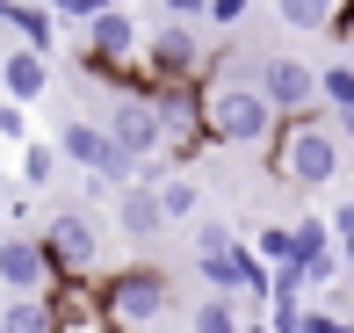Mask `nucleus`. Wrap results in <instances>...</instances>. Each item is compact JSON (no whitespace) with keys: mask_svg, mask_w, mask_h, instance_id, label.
I'll use <instances>...</instances> for the list:
<instances>
[{"mask_svg":"<svg viewBox=\"0 0 354 333\" xmlns=\"http://www.w3.org/2000/svg\"><path fill=\"white\" fill-rule=\"evenodd\" d=\"M138 22H131V8H102L87 22V44H80V51L87 58H109V66H138Z\"/></svg>","mask_w":354,"mask_h":333,"instance_id":"9d476101","label":"nucleus"},{"mask_svg":"<svg viewBox=\"0 0 354 333\" xmlns=\"http://www.w3.org/2000/svg\"><path fill=\"white\" fill-rule=\"evenodd\" d=\"M94 282H102V326L109 333H145L174 312V276L159 261H123Z\"/></svg>","mask_w":354,"mask_h":333,"instance_id":"7ed1b4c3","label":"nucleus"},{"mask_svg":"<svg viewBox=\"0 0 354 333\" xmlns=\"http://www.w3.org/2000/svg\"><path fill=\"white\" fill-rule=\"evenodd\" d=\"M246 319H239V305L232 297H203L196 305V319H188V333H239Z\"/></svg>","mask_w":354,"mask_h":333,"instance_id":"6ab92c4d","label":"nucleus"},{"mask_svg":"<svg viewBox=\"0 0 354 333\" xmlns=\"http://www.w3.org/2000/svg\"><path fill=\"white\" fill-rule=\"evenodd\" d=\"M138 66H145L152 87H196L203 66H210V44H203L188 22H167V29H152V37L138 44Z\"/></svg>","mask_w":354,"mask_h":333,"instance_id":"20e7f679","label":"nucleus"},{"mask_svg":"<svg viewBox=\"0 0 354 333\" xmlns=\"http://www.w3.org/2000/svg\"><path fill=\"white\" fill-rule=\"evenodd\" d=\"M37 8H44V15H51V22H58V15H66V22H80V29H87V22H94V15H102V8H109V0H37Z\"/></svg>","mask_w":354,"mask_h":333,"instance_id":"412c9836","label":"nucleus"},{"mask_svg":"<svg viewBox=\"0 0 354 333\" xmlns=\"http://www.w3.org/2000/svg\"><path fill=\"white\" fill-rule=\"evenodd\" d=\"M0 333H51L44 297H8V305H0Z\"/></svg>","mask_w":354,"mask_h":333,"instance_id":"a211bd4d","label":"nucleus"},{"mask_svg":"<svg viewBox=\"0 0 354 333\" xmlns=\"http://www.w3.org/2000/svg\"><path fill=\"white\" fill-rule=\"evenodd\" d=\"M297 333H354V319H333V312L304 305V319H297Z\"/></svg>","mask_w":354,"mask_h":333,"instance_id":"5701e85b","label":"nucleus"},{"mask_svg":"<svg viewBox=\"0 0 354 333\" xmlns=\"http://www.w3.org/2000/svg\"><path fill=\"white\" fill-rule=\"evenodd\" d=\"M44 312H51V326H102V282L94 276H51L44 282Z\"/></svg>","mask_w":354,"mask_h":333,"instance_id":"1a4fd4ad","label":"nucleus"},{"mask_svg":"<svg viewBox=\"0 0 354 333\" xmlns=\"http://www.w3.org/2000/svg\"><path fill=\"white\" fill-rule=\"evenodd\" d=\"M159 8H167V22H188V29H196V15H210V0H159Z\"/></svg>","mask_w":354,"mask_h":333,"instance_id":"393cba45","label":"nucleus"},{"mask_svg":"<svg viewBox=\"0 0 354 333\" xmlns=\"http://www.w3.org/2000/svg\"><path fill=\"white\" fill-rule=\"evenodd\" d=\"M340 282H347V290H354V240L340 246Z\"/></svg>","mask_w":354,"mask_h":333,"instance_id":"bb28decb","label":"nucleus"},{"mask_svg":"<svg viewBox=\"0 0 354 333\" xmlns=\"http://www.w3.org/2000/svg\"><path fill=\"white\" fill-rule=\"evenodd\" d=\"M268 174H275L282 188H333L340 181V131H333L326 116H289L275 123V138H268Z\"/></svg>","mask_w":354,"mask_h":333,"instance_id":"f03ea898","label":"nucleus"},{"mask_svg":"<svg viewBox=\"0 0 354 333\" xmlns=\"http://www.w3.org/2000/svg\"><path fill=\"white\" fill-rule=\"evenodd\" d=\"M51 152H58L66 167H87V181H94V174L109 167V152H116V145H109V131H102V123H80V116H73L66 131L51 138Z\"/></svg>","mask_w":354,"mask_h":333,"instance_id":"f8f14e48","label":"nucleus"},{"mask_svg":"<svg viewBox=\"0 0 354 333\" xmlns=\"http://www.w3.org/2000/svg\"><path fill=\"white\" fill-rule=\"evenodd\" d=\"M318 102H333V123L354 131V66H326L318 73Z\"/></svg>","mask_w":354,"mask_h":333,"instance_id":"4468645a","label":"nucleus"},{"mask_svg":"<svg viewBox=\"0 0 354 333\" xmlns=\"http://www.w3.org/2000/svg\"><path fill=\"white\" fill-rule=\"evenodd\" d=\"M210 22L217 29H239V22H246V0H210Z\"/></svg>","mask_w":354,"mask_h":333,"instance_id":"a878e982","label":"nucleus"},{"mask_svg":"<svg viewBox=\"0 0 354 333\" xmlns=\"http://www.w3.org/2000/svg\"><path fill=\"white\" fill-rule=\"evenodd\" d=\"M232 240H239V232L224 225V217H203V225H196V261H203V253H224Z\"/></svg>","mask_w":354,"mask_h":333,"instance_id":"4be33fe9","label":"nucleus"},{"mask_svg":"<svg viewBox=\"0 0 354 333\" xmlns=\"http://www.w3.org/2000/svg\"><path fill=\"white\" fill-rule=\"evenodd\" d=\"M0 282H8V297H44L51 261H44L37 232H8V240H0Z\"/></svg>","mask_w":354,"mask_h":333,"instance_id":"6e6552de","label":"nucleus"},{"mask_svg":"<svg viewBox=\"0 0 354 333\" xmlns=\"http://www.w3.org/2000/svg\"><path fill=\"white\" fill-rule=\"evenodd\" d=\"M239 333H268V326H239Z\"/></svg>","mask_w":354,"mask_h":333,"instance_id":"cd10ccee","label":"nucleus"},{"mask_svg":"<svg viewBox=\"0 0 354 333\" xmlns=\"http://www.w3.org/2000/svg\"><path fill=\"white\" fill-rule=\"evenodd\" d=\"M44 87H51V58H37V51H8L0 58V94H8V109L44 102Z\"/></svg>","mask_w":354,"mask_h":333,"instance_id":"9b49d317","label":"nucleus"},{"mask_svg":"<svg viewBox=\"0 0 354 333\" xmlns=\"http://www.w3.org/2000/svg\"><path fill=\"white\" fill-rule=\"evenodd\" d=\"M275 15L289 29H326L333 37V15H340V0H275Z\"/></svg>","mask_w":354,"mask_h":333,"instance_id":"f3484780","label":"nucleus"},{"mask_svg":"<svg viewBox=\"0 0 354 333\" xmlns=\"http://www.w3.org/2000/svg\"><path fill=\"white\" fill-rule=\"evenodd\" d=\"M289 240H297V268H304V261H318V253H333L326 217H297V225H289Z\"/></svg>","mask_w":354,"mask_h":333,"instance_id":"aec40b11","label":"nucleus"},{"mask_svg":"<svg viewBox=\"0 0 354 333\" xmlns=\"http://www.w3.org/2000/svg\"><path fill=\"white\" fill-rule=\"evenodd\" d=\"M196 123H203V145L232 152V145H268L275 138V109L261 102L246 58H210L196 80Z\"/></svg>","mask_w":354,"mask_h":333,"instance_id":"f257e3e1","label":"nucleus"},{"mask_svg":"<svg viewBox=\"0 0 354 333\" xmlns=\"http://www.w3.org/2000/svg\"><path fill=\"white\" fill-rule=\"evenodd\" d=\"M116 225H123V240H159L167 217H159V203H152V188H145V181H131V188L116 196Z\"/></svg>","mask_w":354,"mask_h":333,"instance_id":"ddd939ff","label":"nucleus"},{"mask_svg":"<svg viewBox=\"0 0 354 333\" xmlns=\"http://www.w3.org/2000/svg\"><path fill=\"white\" fill-rule=\"evenodd\" d=\"M44 261H51V276H102V232H94V210H58L51 225L37 232Z\"/></svg>","mask_w":354,"mask_h":333,"instance_id":"39448f33","label":"nucleus"},{"mask_svg":"<svg viewBox=\"0 0 354 333\" xmlns=\"http://www.w3.org/2000/svg\"><path fill=\"white\" fill-rule=\"evenodd\" d=\"M15 174H22V188H51L58 181V152L44 145V138H29V145L15 152Z\"/></svg>","mask_w":354,"mask_h":333,"instance_id":"dca6fc26","label":"nucleus"},{"mask_svg":"<svg viewBox=\"0 0 354 333\" xmlns=\"http://www.w3.org/2000/svg\"><path fill=\"white\" fill-rule=\"evenodd\" d=\"M152 188V203H159V217H196V181H188V174H159V181H145Z\"/></svg>","mask_w":354,"mask_h":333,"instance_id":"2eb2a0df","label":"nucleus"},{"mask_svg":"<svg viewBox=\"0 0 354 333\" xmlns=\"http://www.w3.org/2000/svg\"><path fill=\"white\" fill-rule=\"evenodd\" d=\"M326 232H333V246H347V240H354V196H340V210L326 217Z\"/></svg>","mask_w":354,"mask_h":333,"instance_id":"b1692460","label":"nucleus"},{"mask_svg":"<svg viewBox=\"0 0 354 333\" xmlns=\"http://www.w3.org/2000/svg\"><path fill=\"white\" fill-rule=\"evenodd\" d=\"M253 87H261V102L275 109V123L318 116V73L304 66V58H261V66H253Z\"/></svg>","mask_w":354,"mask_h":333,"instance_id":"423d86ee","label":"nucleus"},{"mask_svg":"<svg viewBox=\"0 0 354 333\" xmlns=\"http://www.w3.org/2000/svg\"><path fill=\"white\" fill-rule=\"evenodd\" d=\"M109 145L131 152V160H159V123H152V94H123V102H109Z\"/></svg>","mask_w":354,"mask_h":333,"instance_id":"0eeeda50","label":"nucleus"}]
</instances>
